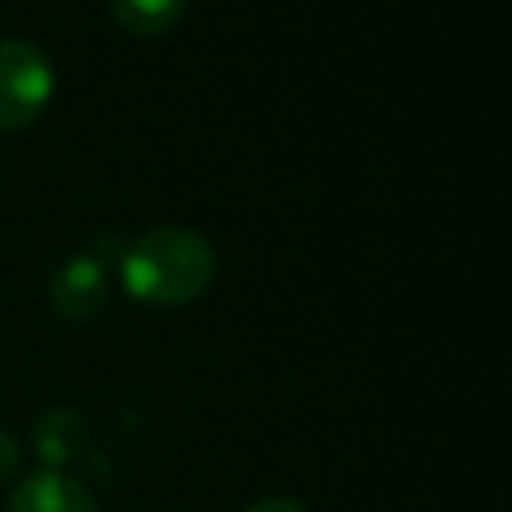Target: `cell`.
Returning a JSON list of instances; mask_svg holds the SVG:
<instances>
[{"label": "cell", "instance_id": "obj_1", "mask_svg": "<svg viewBox=\"0 0 512 512\" xmlns=\"http://www.w3.org/2000/svg\"><path fill=\"white\" fill-rule=\"evenodd\" d=\"M120 280L124 288L144 304H184L196 300L216 272L212 244L180 224H160L140 236H132L120 256Z\"/></svg>", "mask_w": 512, "mask_h": 512}, {"label": "cell", "instance_id": "obj_7", "mask_svg": "<svg viewBox=\"0 0 512 512\" xmlns=\"http://www.w3.org/2000/svg\"><path fill=\"white\" fill-rule=\"evenodd\" d=\"M16 464H20V448H16V440L8 432H0V484L16 472Z\"/></svg>", "mask_w": 512, "mask_h": 512}, {"label": "cell", "instance_id": "obj_4", "mask_svg": "<svg viewBox=\"0 0 512 512\" xmlns=\"http://www.w3.org/2000/svg\"><path fill=\"white\" fill-rule=\"evenodd\" d=\"M8 512H96V500L68 472L40 468L28 480H20V488L8 500Z\"/></svg>", "mask_w": 512, "mask_h": 512}, {"label": "cell", "instance_id": "obj_2", "mask_svg": "<svg viewBox=\"0 0 512 512\" xmlns=\"http://www.w3.org/2000/svg\"><path fill=\"white\" fill-rule=\"evenodd\" d=\"M56 72L28 40H0V132L32 124L52 100Z\"/></svg>", "mask_w": 512, "mask_h": 512}, {"label": "cell", "instance_id": "obj_5", "mask_svg": "<svg viewBox=\"0 0 512 512\" xmlns=\"http://www.w3.org/2000/svg\"><path fill=\"white\" fill-rule=\"evenodd\" d=\"M32 440H36L40 460H44L52 472H64V464H72V460L84 452L88 428H84V420H80L72 408H48V412L40 416Z\"/></svg>", "mask_w": 512, "mask_h": 512}, {"label": "cell", "instance_id": "obj_3", "mask_svg": "<svg viewBox=\"0 0 512 512\" xmlns=\"http://www.w3.org/2000/svg\"><path fill=\"white\" fill-rule=\"evenodd\" d=\"M48 296H52L56 316H64V320L92 316L108 296V264H104V256L100 252H72L52 272Z\"/></svg>", "mask_w": 512, "mask_h": 512}, {"label": "cell", "instance_id": "obj_8", "mask_svg": "<svg viewBox=\"0 0 512 512\" xmlns=\"http://www.w3.org/2000/svg\"><path fill=\"white\" fill-rule=\"evenodd\" d=\"M248 512H308V508L296 504V500H288V496H272V500H256Z\"/></svg>", "mask_w": 512, "mask_h": 512}, {"label": "cell", "instance_id": "obj_6", "mask_svg": "<svg viewBox=\"0 0 512 512\" xmlns=\"http://www.w3.org/2000/svg\"><path fill=\"white\" fill-rule=\"evenodd\" d=\"M184 8H188V0H112L116 20H120L128 32H136V36L164 32Z\"/></svg>", "mask_w": 512, "mask_h": 512}]
</instances>
